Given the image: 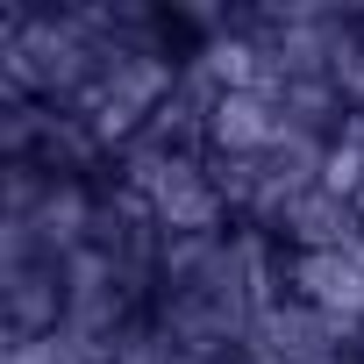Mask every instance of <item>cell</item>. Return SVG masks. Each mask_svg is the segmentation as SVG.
I'll return each instance as SVG.
<instances>
[{
    "label": "cell",
    "instance_id": "cell-1",
    "mask_svg": "<svg viewBox=\"0 0 364 364\" xmlns=\"http://www.w3.org/2000/svg\"><path fill=\"white\" fill-rule=\"evenodd\" d=\"M279 129H286V114H279V100H272L264 86H222V93L208 100V114H200V143H208L215 157H229V164L264 157V150L279 143Z\"/></svg>",
    "mask_w": 364,
    "mask_h": 364
},
{
    "label": "cell",
    "instance_id": "cell-2",
    "mask_svg": "<svg viewBox=\"0 0 364 364\" xmlns=\"http://www.w3.org/2000/svg\"><path fill=\"white\" fill-rule=\"evenodd\" d=\"M164 222L171 229H215L222 222V193L208 186L200 171H171L164 178Z\"/></svg>",
    "mask_w": 364,
    "mask_h": 364
}]
</instances>
